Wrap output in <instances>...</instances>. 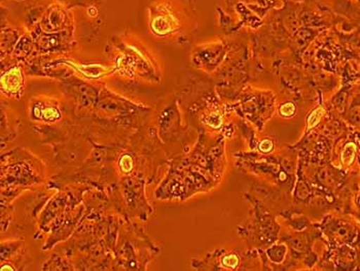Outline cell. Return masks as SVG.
Returning <instances> with one entry per match:
<instances>
[{
  "label": "cell",
  "mask_w": 360,
  "mask_h": 271,
  "mask_svg": "<svg viewBox=\"0 0 360 271\" xmlns=\"http://www.w3.org/2000/svg\"><path fill=\"white\" fill-rule=\"evenodd\" d=\"M21 39L19 30L12 26H2L1 32V50L2 57L6 53V56L13 54L14 52L15 44H18L19 39Z\"/></svg>",
  "instance_id": "cell-6"
},
{
  "label": "cell",
  "mask_w": 360,
  "mask_h": 271,
  "mask_svg": "<svg viewBox=\"0 0 360 271\" xmlns=\"http://www.w3.org/2000/svg\"><path fill=\"white\" fill-rule=\"evenodd\" d=\"M150 32L159 39L191 34L197 28L194 0H152L148 8Z\"/></svg>",
  "instance_id": "cell-1"
},
{
  "label": "cell",
  "mask_w": 360,
  "mask_h": 271,
  "mask_svg": "<svg viewBox=\"0 0 360 271\" xmlns=\"http://www.w3.org/2000/svg\"><path fill=\"white\" fill-rule=\"evenodd\" d=\"M37 33H58L71 31L73 28V18L70 11L59 4L49 6L35 26Z\"/></svg>",
  "instance_id": "cell-3"
},
{
  "label": "cell",
  "mask_w": 360,
  "mask_h": 271,
  "mask_svg": "<svg viewBox=\"0 0 360 271\" xmlns=\"http://www.w3.org/2000/svg\"><path fill=\"white\" fill-rule=\"evenodd\" d=\"M295 106L292 102H286V103L282 104L280 108V114L285 118H290L291 115H295Z\"/></svg>",
  "instance_id": "cell-8"
},
{
  "label": "cell",
  "mask_w": 360,
  "mask_h": 271,
  "mask_svg": "<svg viewBox=\"0 0 360 271\" xmlns=\"http://www.w3.org/2000/svg\"><path fill=\"white\" fill-rule=\"evenodd\" d=\"M355 153H356V146L354 144H348L344 148L343 152H342V162L344 165H350L354 160Z\"/></svg>",
  "instance_id": "cell-7"
},
{
  "label": "cell",
  "mask_w": 360,
  "mask_h": 271,
  "mask_svg": "<svg viewBox=\"0 0 360 271\" xmlns=\"http://www.w3.org/2000/svg\"><path fill=\"white\" fill-rule=\"evenodd\" d=\"M226 55V46L222 41L195 46L192 52V62L199 70L212 73L221 65Z\"/></svg>",
  "instance_id": "cell-2"
},
{
  "label": "cell",
  "mask_w": 360,
  "mask_h": 271,
  "mask_svg": "<svg viewBox=\"0 0 360 271\" xmlns=\"http://www.w3.org/2000/svg\"><path fill=\"white\" fill-rule=\"evenodd\" d=\"M350 118L353 123H360V106H354V108H351Z\"/></svg>",
  "instance_id": "cell-9"
},
{
  "label": "cell",
  "mask_w": 360,
  "mask_h": 271,
  "mask_svg": "<svg viewBox=\"0 0 360 271\" xmlns=\"http://www.w3.org/2000/svg\"><path fill=\"white\" fill-rule=\"evenodd\" d=\"M224 263L229 267H235L238 264V259L236 256H228L224 260Z\"/></svg>",
  "instance_id": "cell-10"
},
{
  "label": "cell",
  "mask_w": 360,
  "mask_h": 271,
  "mask_svg": "<svg viewBox=\"0 0 360 271\" xmlns=\"http://www.w3.org/2000/svg\"><path fill=\"white\" fill-rule=\"evenodd\" d=\"M30 111L32 117L41 121L55 122L61 118L59 104L53 99H33Z\"/></svg>",
  "instance_id": "cell-5"
},
{
  "label": "cell",
  "mask_w": 360,
  "mask_h": 271,
  "mask_svg": "<svg viewBox=\"0 0 360 271\" xmlns=\"http://www.w3.org/2000/svg\"><path fill=\"white\" fill-rule=\"evenodd\" d=\"M25 90V75L21 64L13 63L2 68L1 92L8 99L19 100Z\"/></svg>",
  "instance_id": "cell-4"
}]
</instances>
